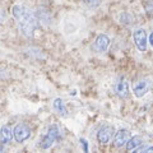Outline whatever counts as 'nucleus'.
Masks as SVG:
<instances>
[{"mask_svg":"<svg viewBox=\"0 0 153 153\" xmlns=\"http://www.w3.org/2000/svg\"><path fill=\"white\" fill-rule=\"evenodd\" d=\"M12 16L17 21L22 35L27 38H32L35 31L40 27L36 14L23 5H14L12 8Z\"/></svg>","mask_w":153,"mask_h":153,"instance_id":"1","label":"nucleus"},{"mask_svg":"<svg viewBox=\"0 0 153 153\" xmlns=\"http://www.w3.org/2000/svg\"><path fill=\"white\" fill-rule=\"evenodd\" d=\"M61 135V130L56 124H52L47 129V133L42 137V139L40 140V148L41 149H49V148L54 144L55 142L60 139Z\"/></svg>","mask_w":153,"mask_h":153,"instance_id":"2","label":"nucleus"},{"mask_svg":"<svg viewBox=\"0 0 153 153\" xmlns=\"http://www.w3.org/2000/svg\"><path fill=\"white\" fill-rule=\"evenodd\" d=\"M31 128L27 125V124H18V125L14 126L13 129V137H14V140L17 143H23L26 142L28 138L31 137Z\"/></svg>","mask_w":153,"mask_h":153,"instance_id":"3","label":"nucleus"},{"mask_svg":"<svg viewBox=\"0 0 153 153\" xmlns=\"http://www.w3.org/2000/svg\"><path fill=\"white\" fill-rule=\"evenodd\" d=\"M133 40H134V44H135L137 49L144 52L147 51V45H148V37H147V33L143 28H138V30L134 31L133 33Z\"/></svg>","mask_w":153,"mask_h":153,"instance_id":"4","label":"nucleus"},{"mask_svg":"<svg viewBox=\"0 0 153 153\" xmlns=\"http://www.w3.org/2000/svg\"><path fill=\"white\" fill-rule=\"evenodd\" d=\"M114 133H115V130H114L112 125H108V124L102 125L97 131V140H98V143L100 144H107V143L111 140Z\"/></svg>","mask_w":153,"mask_h":153,"instance_id":"5","label":"nucleus"},{"mask_svg":"<svg viewBox=\"0 0 153 153\" xmlns=\"http://www.w3.org/2000/svg\"><path fill=\"white\" fill-rule=\"evenodd\" d=\"M114 91H115V93H116L117 97L121 98V100H126L129 97V84L123 76H120V78L115 82Z\"/></svg>","mask_w":153,"mask_h":153,"instance_id":"6","label":"nucleus"},{"mask_svg":"<svg viewBox=\"0 0 153 153\" xmlns=\"http://www.w3.org/2000/svg\"><path fill=\"white\" fill-rule=\"evenodd\" d=\"M151 80L149 79H140L133 85V93L135 97L142 98L143 96H146L148 93V91L151 88Z\"/></svg>","mask_w":153,"mask_h":153,"instance_id":"7","label":"nucleus"},{"mask_svg":"<svg viewBox=\"0 0 153 153\" xmlns=\"http://www.w3.org/2000/svg\"><path fill=\"white\" fill-rule=\"evenodd\" d=\"M108 46H110V38L107 35H103V33L98 35L93 42V50L97 52V54H103V52H106Z\"/></svg>","mask_w":153,"mask_h":153,"instance_id":"8","label":"nucleus"},{"mask_svg":"<svg viewBox=\"0 0 153 153\" xmlns=\"http://www.w3.org/2000/svg\"><path fill=\"white\" fill-rule=\"evenodd\" d=\"M129 138H130V133H129L128 129H124V128L119 129V130L115 133V137H114V144H115V147L120 148L123 146H125Z\"/></svg>","mask_w":153,"mask_h":153,"instance_id":"9","label":"nucleus"},{"mask_svg":"<svg viewBox=\"0 0 153 153\" xmlns=\"http://www.w3.org/2000/svg\"><path fill=\"white\" fill-rule=\"evenodd\" d=\"M142 146H144V139L139 135H134L131 138H129L126 144H125L128 152H135L138 148L142 147Z\"/></svg>","mask_w":153,"mask_h":153,"instance_id":"10","label":"nucleus"},{"mask_svg":"<svg viewBox=\"0 0 153 153\" xmlns=\"http://www.w3.org/2000/svg\"><path fill=\"white\" fill-rule=\"evenodd\" d=\"M13 139V130L9 125H4L0 129V140L3 144H9Z\"/></svg>","mask_w":153,"mask_h":153,"instance_id":"11","label":"nucleus"},{"mask_svg":"<svg viewBox=\"0 0 153 153\" xmlns=\"http://www.w3.org/2000/svg\"><path fill=\"white\" fill-rule=\"evenodd\" d=\"M52 107H54V110L60 115V116L66 117V116L69 115L68 108H66L65 103H64V101H63L61 98H55V100H54V102H52Z\"/></svg>","mask_w":153,"mask_h":153,"instance_id":"12","label":"nucleus"},{"mask_svg":"<svg viewBox=\"0 0 153 153\" xmlns=\"http://www.w3.org/2000/svg\"><path fill=\"white\" fill-rule=\"evenodd\" d=\"M100 3H101V0H84V4L87 5L88 8H97L100 5Z\"/></svg>","mask_w":153,"mask_h":153,"instance_id":"13","label":"nucleus"},{"mask_svg":"<svg viewBox=\"0 0 153 153\" xmlns=\"http://www.w3.org/2000/svg\"><path fill=\"white\" fill-rule=\"evenodd\" d=\"M146 10L149 16H153V0H149V1L146 4Z\"/></svg>","mask_w":153,"mask_h":153,"instance_id":"14","label":"nucleus"},{"mask_svg":"<svg viewBox=\"0 0 153 153\" xmlns=\"http://www.w3.org/2000/svg\"><path fill=\"white\" fill-rule=\"evenodd\" d=\"M80 143H82V146H83V151L84 152H88V143L85 139H80Z\"/></svg>","mask_w":153,"mask_h":153,"instance_id":"15","label":"nucleus"},{"mask_svg":"<svg viewBox=\"0 0 153 153\" xmlns=\"http://www.w3.org/2000/svg\"><path fill=\"white\" fill-rule=\"evenodd\" d=\"M148 42H149V45L153 47V31L149 33V37H148Z\"/></svg>","mask_w":153,"mask_h":153,"instance_id":"16","label":"nucleus"},{"mask_svg":"<svg viewBox=\"0 0 153 153\" xmlns=\"http://www.w3.org/2000/svg\"><path fill=\"white\" fill-rule=\"evenodd\" d=\"M4 151V144L3 143H0V152H3Z\"/></svg>","mask_w":153,"mask_h":153,"instance_id":"17","label":"nucleus"},{"mask_svg":"<svg viewBox=\"0 0 153 153\" xmlns=\"http://www.w3.org/2000/svg\"><path fill=\"white\" fill-rule=\"evenodd\" d=\"M3 74H4V70H3V69H0V78L3 76Z\"/></svg>","mask_w":153,"mask_h":153,"instance_id":"18","label":"nucleus"}]
</instances>
